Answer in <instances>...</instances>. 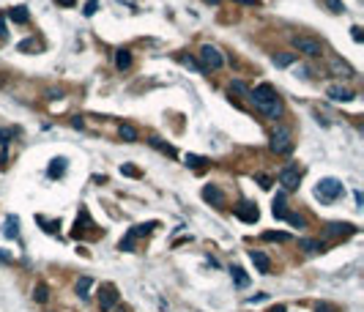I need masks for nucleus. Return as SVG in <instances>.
I'll return each mask as SVG.
<instances>
[{"mask_svg":"<svg viewBox=\"0 0 364 312\" xmlns=\"http://www.w3.org/2000/svg\"><path fill=\"white\" fill-rule=\"evenodd\" d=\"M271 151L274 153H290L293 151V140H290V132L285 129V126H279V129L274 132V134H271Z\"/></svg>","mask_w":364,"mask_h":312,"instance_id":"39448f33","label":"nucleus"},{"mask_svg":"<svg viewBox=\"0 0 364 312\" xmlns=\"http://www.w3.org/2000/svg\"><path fill=\"white\" fill-rule=\"evenodd\" d=\"M91 285H93V279H91V277H80V279H77V293H80V299H88V296H91Z\"/></svg>","mask_w":364,"mask_h":312,"instance_id":"5701e85b","label":"nucleus"},{"mask_svg":"<svg viewBox=\"0 0 364 312\" xmlns=\"http://www.w3.org/2000/svg\"><path fill=\"white\" fill-rule=\"evenodd\" d=\"M326 6H329V11H334V14L345 11V6H342V0H326Z\"/></svg>","mask_w":364,"mask_h":312,"instance_id":"72a5a7b5","label":"nucleus"},{"mask_svg":"<svg viewBox=\"0 0 364 312\" xmlns=\"http://www.w3.org/2000/svg\"><path fill=\"white\" fill-rule=\"evenodd\" d=\"M285 219H288V222L293 224V227H304V217H301V214H288Z\"/></svg>","mask_w":364,"mask_h":312,"instance_id":"473e14b6","label":"nucleus"},{"mask_svg":"<svg viewBox=\"0 0 364 312\" xmlns=\"http://www.w3.org/2000/svg\"><path fill=\"white\" fill-rule=\"evenodd\" d=\"M200 66H203V69H222L225 58L214 44H203V47H200Z\"/></svg>","mask_w":364,"mask_h":312,"instance_id":"7ed1b4c3","label":"nucleus"},{"mask_svg":"<svg viewBox=\"0 0 364 312\" xmlns=\"http://www.w3.org/2000/svg\"><path fill=\"white\" fill-rule=\"evenodd\" d=\"M235 217L241 219V222H249V224H255L260 219V211H258V206H255V203H238V206H235Z\"/></svg>","mask_w":364,"mask_h":312,"instance_id":"1a4fd4ad","label":"nucleus"},{"mask_svg":"<svg viewBox=\"0 0 364 312\" xmlns=\"http://www.w3.org/2000/svg\"><path fill=\"white\" fill-rule=\"evenodd\" d=\"M63 173H66V159H63V156H58V159H52V165H49L47 176H49V178H60Z\"/></svg>","mask_w":364,"mask_h":312,"instance_id":"a211bd4d","label":"nucleus"},{"mask_svg":"<svg viewBox=\"0 0 364 312\" xmlns=\"http://www.w3.org/2000/svg\"><path fill=\"white\" fill-rule=\"evenodd\" d=\"M271 211H274V217L276 219H285L288 217V206H285V192H279L274 197V208H271Z\"/></svg>","mask_w":364,"mask_h":312,"instance_id":"f3484780","label":"nucleus"},{"mask_svg":"<svg viewBox=\"0 0 364 312\" xmlns=\"http://www.w3.org/2000/svg\"><path fill=\"white\" fill-rule=\"evenodd\" d=\"M156 227V222H148V224H135V227L129 230V233H126L124 238H121V249H126V252H135V241L140 236H145L148 230H153Z\"/></svg>","mask_w":364,"mask_h":312,"instance_id":"423d86ee","label":"nucleus"},{"mask_svg":"<svg viewBox=\"0 0 364 312\" xmlns=\"http://www.w3.org/2000/svg\"><path fill=\"white\" fill-rule=\"evenodd\" d=\"M36 47V39H25L22 44H19V52H28V49H33Z\"/></svg>","mask_w":364,"mask_h":312,"instance_id":"c9c22d12","label":"nucleus"},{"mask_svg":"<svg viewBox=\"0 0 364 312\" xmlns=\"http://www.w3.org/2000/svg\"><path fill=\"white\" fill-rule=\"evenodd\" d=\"M342 192H345V186H342V181H337V178H320V181L315 183V197L323 203L340 200Z\"/></svg>","mask_w":364,"mask_h":312,"instance_id":"f03ea898","label":"nucleus"},{"mask_svg":"<svg viewBox=\"0 0 364 312\" xmlns=\"http://www.w3.org/2000/svg\"><path fill=\"white\" fill-rule=\"evenodd\" d=\"M203 200L211 203V206H217V208H222L225 206V194H222V189H219V186L208 183V186H203Z\"/></svg>","mask_w":364,"mask_h":312,"instance_id":"9d476101","label":"nucleus"},{"mask_svg":"<svg viewBox=\"0 0 364 312\" xmlns=\"http://www.w3.org/2000/svg\"><path fill=\"white\" fill-rule=\"evenodd\" d=\"M118 134H121V140H126V142L137 140V129L132 124H121V126H118Z\"/></svg>","mask_w":364,"mask_h":312,"instance_id":"412c9836","label":"nucleus"},{"mask_svg":"<svg viewBox=\"0 0 364 312\" xmlns=\"http://www.w3.org/2000/svg\"><path fill=\"white\" fill-rule=\"evenodd\" d=\"M296 60V55H290V52H285V55H274V63L276 66H290Z\"/></svg>","mask_w":364,"mask_h":312,"instance_id":"c85d7f7f","label":"nucleus"},{"mask_svg":"<svg viewBox=\"0 0 364 312\" xmlns=\"http://www.w3.org/2000/svg\"><path fill=\"white\" fill-rule=\"evenodd\" d=\"M96 8H99V0H88V3H85V8H83V14H85V17H93Z\"/></svg>","mask_w":364,"mask_h":312,"instance_id":"2f4dec72","label":"nucleus"},{"mask_svg":"<svg viewBox=\"0 0 364 312\" xmlns=\"http://www.w3.org/2000/svg\"><path fill=\"white\" fill-rule=\"evenodd\" d=\"M331 71H334L337 77H353V69H351L348 63H342L340 58H334V60H331Z\"/></svg>","mask_w":364,"mask_h":312,"instance_id":"aec40b11","label":"nucleus"},{"mask_svg":"<svg viewBox=\"0 0 364 312\" xmlns=\"http://www.w3.org/2000/svg\"><path fill=\"white\" fill-rule=\"evenodd\" d=\"M129 66H132V52H129V49H118V52H115V69L126 71Z\"/></svg>","mask_w":364,"mask_h":312,"instance_id":"dca6fc26","label":"nucleus"},{"mask_svg":"<svg viewBox=\"0 0 364 312\" xmlns=\"http://www.w3.org/2000/svg\"><path fill=\"white\" fill-rule=\"evenodd\" d=\"M351 233H356V227L348 222H331L326 224V236H351Z\"/></svg>","mask_w":364,"mask_h":312,"instance_id":"f8f14e48","label":"nucleus"},{"mask_svg":"<svg viewBox=\"0 0 364 312\" xmlns=\"http://www.w3.org/2000/svg\"><path fill=\"white\" fill-rule=\"evenodd\" d=\"M208 3H219V0H208Z\"/></svg>","mask_w":364,"mask_h":312,"instance_id":"de8ad7c7","label":"nucleus"},{"mask_svg":"<svg viewBox=\"0 0 364 312\" xmlns=\"http://www.w3.org/2000/svg\"><path fill=\"white\" fill-rule=\"evenodd\" d=\"M178 60H181L183 66H189V69H194V71H197V74H203V71H206V69H203V66L197 63V60H194V58H189V55H178Z\"/></svg>","mask_w":364,"mask_h":312,"instance_id":"bb28decb","label":"nucleus"},{"mask_svg":"<svg viewBox=\"0 0 364 312\" xmlns=\"http://www.w3.org/2000/svg\"><path fill=\"white\" fill-rule=\"evenodd\" d=\"M55 3H58V6H66V8H71L77 3V0H55Z\"/></svg>","mask_w":364,"mask_h":312,"instance_id":"ea45409f","label":"nucleus"},{"mask_svg":"<svg viewBox=\"0 0 364 312\" xmlns=\"http://www.w3.org/2000/svg\"><path fill=\"white\" fill-rule=\"evenodd\" d=\"M99 307H101V312H110V310H115L118 307V290H115V285H101V290H99Z\"/></svg>","mask_w":364,"mask_h":312,"instance_id":"6e6552de","label":"nucleus"},{"mask_svg":"<svg viewBox=\"0 0 364 312\" xmlns=\"http://www.w3.org/2000/svg\"><path fill=\"white\" fill-rule=\"evenodd\" d=\"M8 260H11V255H8V252H3V249H0V263H8Z\"/></svg>","mask_w":364,"mask_h":312,"instance_id":"79ce46f5","label":"nucleus"},{"mask_svg":"<svg viewBox=\"0 0 364 312\" xmlns=\"http://www.w3.org/2000/svg\"><path fill=\"white\" fill-rule=\"evenodd\" d=\"M263 241H279V244H285V241H290V233H282V230H269V233H263Z\"/></svg>","mask_w":364,"mask_h":312,"instance_id":"b1692460","label":"nucleus"},{"mask_svg":"<svg viewBox=\"0 0 364 312\" xmlns=\"http://www.w3.org/2000/svg\"><path fill=\"white\" fill-rule=\"evenodd\" d=\"M230 274H233V282L238 285V288H247V285H249V277L244 274V268H241V266H233V268H230Z\"/></svg>","mask_w":364,"mask_h":312,"instance_id":"4be33fe9","label":"nucleus"},{"mask_svg":"<svg viewBox=\"0 0 364 312\" xmlns=\"http://www.w3.org/2000/svg\"><path fill=\"white\" fill-rule=\"evenodd\" d=\"M249 101L263 112L266 118H271V121L282 118V101H279V96H276L274 85L260 83L255 90H249Z\"/></svg>","mask_w":364,"mask_h":312,"instance_id":"f257e3e1","label":"nucleus"},{"mask_svg":"<svg viewBox=\"0 0 364 312\" xmlns=\"http://www.w3.org/2000/svg\"><path fill=\"white\" fill-rule=\"evenodd\" d=\"M121 170H124V173H126V176H140V173H137V170H135V167H121Z\"/></svg>","mask_w":364,"mask_h":312,"instance_id":"37998d69","label":"nucleus"},{"mask_svg":"<svg viewBox=\"0 0 364 312\" xmlns=\"http://www.w3.org/2000/svg\"><path fill=\"white\" fill-rule=\"evenodd\" d=\"M315 312H337V307H334V304H326V301H323V304H318V307H315Z\"/></svg>","mask_w":364,"mask_h":312,"instance_id":"e433bc0d","label":"nucleus"},{"mask_svg":"<svg viewBox=\"0 0 364 312\" xmlns=\"http://www.w3.org/2000/svg\"><path fill=\"white\" fill-rule=\"evenodd\" d=\"M326 93H329V99H331V101H351L353 96H356L353 90L342 88V85H331V88L326 90Z\"/></svg>","mask_w":364,"mask_h":312,"instance_id":"ddd939ff","label":"nucleus"},{"mask_svg":"<svg viewBox=\"0 0 364 312\" xmlns=\"http://www.w3.org/2000/svg\"><path fill=\"white\" fill-rule=\"evenodd\" d=\"M233 90H235V93H241L244 99H249V88L241 83V80H233Z\"/></svg>","mask_w":364,"mask_h":312,"instance_id":"7c9ffc66","label":"nucleus"},{"mask_svg":"<svg viewBox=\"0 0 364 312\" xmlns=\"http://www.w3.org/2000/svg\"><path fill=\"white\" fill-rule=\"evenodd\" d=\"M351 36H353V42H356V44L364 42V33H362V28H359V25H353V28H351Z\"/></svg>","mask_w":364,"mask_h":312,"instance_id":"f704fd0d","label":"nucleus"},{"mask_svg":"<svg viewBox=\"0 0 364 312\" xmlns=\"http://www.w3.org/2000/svg\"><path fill=\"white\" fill-rule=\"evenodd\" d=\"M17 233H19V219H17V217H6V224H3V236L17 238Z\"/></svg>","mask_w":364,"mask_h":312,"instance_id":"6ab92c4d","label":"nucleus"},{"mask_svg":"<svg viewBox=\"0 0 364 312\" xmlns=\"http://www.w3.org/2000/svg\"><path fill=\"white\" fill-rule=\"evenodd\" d=\"M301 249L310 252V255H315V252H323V244L315 241V238H304V241H301Z\"/></svg>","mask_w":364,"mask_h":312,"instance_id":"a878e982","label":"nucleus"},{"mask_svg":"<svg viewBox=\"0 0 364 312\" xmlns=\"http://www.w3.org/2000/svg\"><path fill=\"white\" fill-rule=\"evenodd\" d=\"M148 142H151V145L156 148V151L167 153V156H176V148H173V145H167V142H162V140H159V137H151V140H148Z\"/></svg>","mask_w":364,"mask_h":312,"instance_id":"393cba45","label":"nucleus"},{"mask_svg":"<svg viewBox=\"0 0 364 312\" xmlns=\"http://www.w3.org/2000/svg\"><path fill=\"white\" fill-rule=\"evenodd\" d=\"M299 181H301L299 165H285V167L279 170V183L285 186V192H293V189L299 186Z\"/></svg>","mask_w":364,"mask_h":312,"instance_id":"0eeeda50","label":"nucleus"},{"mask_svg":"<svg viewBox=\"0 0 364 312\" xmlns=\"http://www.w3.org/2000/svg\"><path fill=\"white\" fill-rule=\"evenodd\" d=\"M0 39H6V25H3V19H0Z\"/></svg>","mask_w":364,"mask_h":312,"instance_id":"a18cd8bd","label":"nucleus"},{"mask_svg":"<svg viewBox=\"0 0 364 312\" xmlns=\"http://www.w3.org/2000/svg\"><path fill=\"white\" fill-rule=\"evenodd\" d=\"M258 181H260V186H263V189L271 186V178H269V176H258Z\"/></svg>","mask_w":364,"mask_h":312,"instance_id":"4c0bfd02","label":"nucleus"},{"mask_svg":"<svg viewBox=\"0 0 364 312\" xmlns=\"http://www.w3.org/2000/svg\"><path fill=\"white\" fill-rule=\"evenodd\" d=\"M33 299H36V301H42V304H44V301L49 299V293H47V285H39V288L33 290Z\"/></svg>","mask_w":364,"mask_h":312,"instance_id":"c756f323","label":"nucleus"},{"mask_svg":"<svg viewBox=\"0 0 364 312\" xmlns=\"http://www.w3.org/2000/svg\"><path fill=\"white\" fill-rule=\"evenodd\" d=\"M249 260L255 263V268H258L260 274H269V271H271V260H269V255H266V252L252 249V252H249Z\"/></svg>","mask_w":364,"mask_h":312,"instance_id":"9b49d317","label":"nucleus"},{"mask_svg":"<svg viewBox=\"0 0 364 312\" xmlns=\"http://www.w3.org/2000/svg\"><path fill=\"white\" fill-rule=\"evenodd\" d=\"M271 312H285V307H274V310H271Z\"/></svg>","mask_w":364,"mask_h":312,"instance_id":"49530a36","label":"nucleus"},{"mask_svg":"<svg viewBox=\"0 0 364 312\" xmlns=\"http://www.w3.org/2000/svg\"><path fill=\"white\" fill-rule=\"evenodd\" d=\"M11 137H14L11 129H0V167H6V162H8L6 148H8V142H11Z\"/></svg>","mask_w":364,"mask_h":312,"instance_id":"4468645a","label":"nucleus"},{"mask_svg":"<svg viewBox=\"0 0 364 312\" xmlns=\"http://www.w3.org/2000/svg\"><path fill=\"white\" fill-rule=\"evenodd\" d=\"M293 47L299 52H304L307 58H320L323 55V47L318 39H310V36H293Z\"/></svg>","mask_w":364,"mask_h":312,"instance_id":"20e7f679","label":"nucleus"},{"mask_svg":"<svg viewBox=\"0 0 364 312\" xmlns=\"http://www.w3.org/2000/svg\"><path fill=\"white\" fill-rule=\"evenodd\" d=\"M8 19L17 22V25H25L30 19V14H28V8H25V6H14V8H8Z\"/></svg>","mask_w":364,"mask_h":312,"instance_id":"2eb2a0df","label":"nucleus"},{"mask_svg":"<svg viewBox=\"0 0 364 312\" xmlns=\"http://www.w3.org/2000/svg\"><path fill=\"white\" fill-rule=\"evenodd\" d=\"M206 156H197V153H186V165L189 167H203V165H206Z\"/></svg>","mask_w":364,"mask_h":312,"instance_id":"cd10ccee","label":"nucleus"},{"mask_svg":"<svg viewBox=\"0 0 364 312\" xmlns=\"http://www.w3.org/2000/svg\"><path fill=\"white\" fill-rule=\"evenodd\" d=\"M266 293H258V296H249V304H258V301H263Z\"/></svg>","mask_w":364,"mask_h":312,"instance_id":"58836bf2","label":"nucleus"},{"mask_svg":"<svg viewBox=\"0 0 364 312\" xmlns=\"http://www.w3.org/2000/svg\"><path fill=\"white\" fill-rule=\"evenodd\" d=\"M71 126H74V129H83V118H80V115H77V118H71Z\"/></svg>","mask_w":364,"mask_h":312,"instance_id":"a19ab883","label":"nucleus"},{"mask_svg":"<svg viewBox=\"0 0 364 312\" xmlns=\"http://www.w3.org/2000/svg\"><path fill=\"white\" fill-rule=\"evenodd\" d=\"M47 96H49V99H60V96H63V93H60V90H55V88H52V90H49Z\"/></svg>","mask_w":364,"mask_h":312,"instance_id":"c03bdc74","label":"nucleus"}]
</instances>
